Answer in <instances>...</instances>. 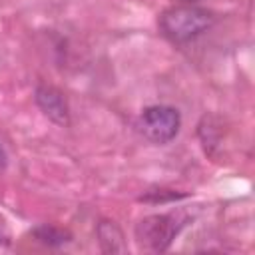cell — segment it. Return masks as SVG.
<instances>
[{
  "instance_id": "6da1fadb",
  "label": "cell",
  "mask_w": 255,
  "mask_h": 255,
  "mask_svg": "<svg viewBox=\"0 0 255 255\" xmlns=\"http://www.w3.org/2000/svg\"><path fill=\"white\" fill-rule=\"evenodd\" d=\"M157 24H159V32L167 40L175 44H183V42H191L197 36L205 34L215 24V16L207 8L183 2V4L163 10L159 14Z\"/></svg>"
},
{
  "instance_id": "7a4b0ae2",
  "label": "cell",
  "mask_w": 255,
  "mask_h": 255,
  "mask_svg": "<svg viewBox=\"0 0 255 255\" xmlns=\"http://www.w3.org/2000/svg\"><path fill=\"white\" fill-rule=\"evenodd\" d=\"M187 215L183 211H169V213H153L143 217L135 225V239L141 247L149 251H165L185 227Z\"/></svg>"
},
{
  "instance_id": "3957f363",
  "label": "cell",
  "mask_w": 255,
  "mask_h": 255,
  "mask_svg": "<svg viewBox=\"0 0 255 255\" xmlns=\"http://www.w3.org/2000/svg\"><path fill=\"white\" fill-rule=\"evenodd\" d=\"M139 129L151 143H169L181 129V114L173 106H149L139 116Z\"/></svg>"
},
{
  "instance_id": "277c9868",
  "label": "cell",
  "mask_w": 255,
  "mask_h": 255,
  "mask_svg": "<svg viewBox=\"0 0 255 255\" xmlns=\"http://www.w3.org/2000/svg\"><path fill=\"white\" fill-rule=\"evenodd\" d=\"M34 100L50 122H54L60 128L70 126V106L62 90L50 84H38L34 90Z\"/></svg>"
},
{
  "instance_id": "5b68a950",
  "label": "cell",
  "mask_w": 255,
  "mask_h": 255,
  "mask_svg": "<svg viewBox=\"0 0 255 255\" xmlns=\"http://www.w3.org/2000/svg\"><path fill=\"white\" fill-rule=\"evenodd\" d=\"M96 235H98L100 249H102L104 253H110V255L128 253V243H126L124 231H122V227H120L116 221H112V219H102V221L96 225Z\"/></svg>"
},
{
  "instance_id": "8992f818",
  "label": "cell",
  "mask_w": 255,
  "mask_h": 255,
  "mask_svg": "<svg viewBox=\"0 0 255 255\" xmlns=\"http://www.w3.org/2000/svg\"><path fill=\"white\" fill-rule=\"evenodd\" d=\"M32 237H34L36 241L44 243V245H50V247L64 245V243H68V241L72 239L70 231H66V229H62V227H56V225H48V223L34 227V229H32Z\"/></svg>"
},
{
  "instance_id": "52a82bcc",
  "label": "cell",
  "mask_w": 255,
  "mask_h": 255,
  "mask_svg": "<svg viewBox=\"0 0 255 255\" xmlns=\"http://www.w3.org/2000/svg\"><path fill=\"white\" fill-rule=\"evenodd\" d=\"M6 163H8V155H6L4 147L0 145V171H4V169H6Z\"/></svg>"
}]
</instances>
